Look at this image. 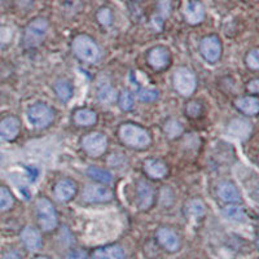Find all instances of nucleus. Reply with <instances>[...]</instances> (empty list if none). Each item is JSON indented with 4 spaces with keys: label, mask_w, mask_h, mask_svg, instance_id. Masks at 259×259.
Wrapping results in <instances>:
<instances>
[{
    "label": "nucleus",
    "mask_w": 259,
    "mask_h": 259,
    "mask_svg": "<svg viewBox=\"0 0 259 259\" xmlns=\"http://www.w3.org/2000/svg\"><path fill=\"white\" fill-rule=\"evenodd\" d=\"M122 143L130 148L145 149L150 144V135L147 130L135 123H124L119 128Z\"/></svg>",
    "instance_id": "1"
},
{
    "label": "nucleus",
    "mask_w": 259,
    "mask_h": 259,
    "mask_svg": "<svg viewBox=\"0 0 259 259\" xmlns=\"http://www.w3.org/2000/svg\"><path fill=\"white\" fill-rule=\"evenodd\" d=\"M71 48H73L74 55L84 62L94 64L99 61L101 57L100 48L96 45V41L84 34L77 35L73 39Z\"/></svg>",
    "instance_id": "2"
},
{
    "label": "nucleus",
    "mask_w": 259,
    "mask_h": 259,
    "mask_svg": "<svg viewBox=\"0 0 259 259\" xmlns=\"http://www.w3.org/2000/svg\"><path fill=\"white\" fill-rule=\"evenodd\" d=\"M48 29H50V24H48V21L46 18H34L31 22H29V25H27L24 31V39H22V41H24L25 47H39L45 41Z\"/></svg>",
    "instance_id": "3"
},
{
    "label": "nucleus",
    "mask_w": 259,
    "mask_h": 259,
    "mask_svg": "<svg viewBox=\"0 0 259 259\" xmlns=\"http://www.w3.org/2000/svg\"><path fill=\"white\" fill-rule=\"evenodd\" d=\"M36 217H38V223L40 228L46 232L53 231L57 227L59 218L55 206L52 205L50 200L47 198H39L35 203Z\"/></svg>",
    "instance_id": "4"
},
{
    "label": "nucleus",
    "mask_w": 259,
    "mask_h": 259,
    "mask_svg": "<svg viewBox=\"0 0 259 259\" xmlns=\"http://www.w3.org/2000/svg\"><path fill=\"white\" fill-rule=\"evenodd\" d=\"M29 123L35 128H46L55 121V112L45 103H36L27 112Z\"/></svg>",
    "instance_id": "5"
},
{
    "label": "nucleus",
    "mask_w": 259,
    "mask_h": 259,
    "mask_svg": "<svg viewBox=\"0 0 259 259\" xmlns=\"http://www.w3.org/2000/svg\"><path fill=\"white\" fill-rule=\"evenodd\" d=\"M174 87L182 96H191L197 87V80L196 75L192 70L187 68H179L175 70L174 77H172Z\"/></svg>",
    "instance_id": "6"
},
{
    "label": "nucleus",
    "mask_w": 259,
    "mask_h": 259,
    "mask_svg": "<svg viewBox=\"0 0 259 259\" xmlns=\"http://www.w3.org/2000/svg\"><path fill=\"white\" fill-rule=\"evenodd\" d=\"M82 148L91 157H100L108 148V139L101 133H91L82 139Z\"/></svg>",
    "instance_id": "7"
},
{
    "label": "nucleus",
    "mask_w": 259,
    "mask_h": 259,
    "mask_svg": "<svg viewBox=\"0 0 259 259\" xmlns=\"http://www.w3.org/2000/svg\"><path fill=\"white\" fill-rule=\"evenodd\" d=\"M82 198L89 203H105L113 200V192L100 184H87L82 192Z\"/></svg>",
    "instance_id": "8"
},
{
    "label": "nucleus",
    "mask_w": 259,
    "mask_h": 259,
    "mask_svg": "<svg viewBox=\"0 0 259 259\" xmlns=\"http://www.w3.org/2000/svg\"><path fill=\"white\" fill-rule=\"evenodd\" d=\"M201 55L203 59L209 62H217L219 61L222 56V41L219 36L217 35H209L201 40L200 45Z\"/></svg>",
    "instance_id": "9"
},
{
    "label": "nucleus",
    "mask_w": 259,
    "mask_h": 259,
    "mask_svg": "<svg viewBox=\"0 0 259 259\" xmlns=\"http://www.w3.org/2000/svg\"><path fill=\"white\" fill-rule=\"evenodd\" d=\"M227 133H228L230 136H232L233 139L246 140V139L250 138L251 133H253V124L247 119H244V118H236V119H232L228 123Z\"/></svg>",
    "instance_id": "10"
},
{
    "label": "nucleus",
    "mask_w": 259,
    "mask_h": 259,
    "mask_svg": "<svg viewBox=\"0 0 259 259\" xmlns=\"http://www.w3.org/2000/svg\"><path fill=\"white\" fill-rule=\"evenodd\" d=\"M171 61V53L166 47L157 46L148 52V62L154 70H162L168 66Z\"/></svg>",
    "instance_id": "11"
},
{
    "label": "nucleus",
    "mask_w": 259,
    "mask_h": 259,
    "mask_svg": "<svg viewBox=\"0 0 259 259\" xmlns=\"http://www.w3.org/2000/svg\"><path fill=\"white\" fill-rule=\"evenodd\" d=\"M21 130V122L17 117H7L0 121V140L12 142L18 136Z\"/></svg>",
    "instance_id": "12"
},
{
    "label": "nucleus",
    "mask_w": 259,
    "mask_h": 259,
    "mask_svg": "<svg viewBox=\"0 0 259 259\" xmlns=\"http://www.w3.org/2000/svg\"><path fill=\"white\" fill-rule=\"evenodd\" d=\"M157 240L161 244V246L163 249H166L167 251H177L179 250L180 247V240L179 236L174 232L170 228H159L157 231Z\"/></svg>",
    "instance_id": "13"
},
{
    "label": "nucleus",
    "mask_w": 259,
    "mask_h": 259,
    "mask_svg": "<svg viewBox=\"0 0 259 259\" xmlns=\"http://www.w3.org/2000/svg\"><path fill=\"white\" fill-rule=\"evenodd\" d=\"M217 192H218V196L221 197V200H223L227 203H239L242 200L239 188L232 182L219 183Z\"/></svg>",
    "instance_id": "14"
},
{
    "label": "nucleus",
    "mask_w": 259,
    "mask_h": 259,
    "mask_svg": "<svg viewBox=\"0 0 259 259\" xmlns=\"http://www.w3.org/2000/svg\"><path fill=\"white\" fill-rule=\"evenodd\" d=\"M55 197L60 202H69L77 193V184L70 179H62L55 186Z\"/></svg>",
    "instance_id": "15"
},
{
    "label": "nucleus",
    "mask_w": 259,
    "mask_h": 259,
    "mask_svg": "<svg viewBox=\"0 0 259 259\" xmlns=\"http://www.w3.org/2000/svg\"><path fill=\"white\" fill-rule=\"evenodd\" d=\"M184 18L189 25L201 24L205 18V8L198 0H191L184 11Z\"/></svg>",
    "instance_id": "16"
},
{
    "label": "nucleus",
    "mask_w": 259,
    "mask_h": 259,
    "mask_svg": "<svg viewBox=\"0 0 259 259\" xmlns=\"http://www.w3.org/2000/svg\"><path fill=\"white\" fill-rule=\"evenodd\" d=\"M21 240L24 242L25 246L31 251L39 250L43 245V241H41L40 233L39 231H36L34 227H25L24 231L21 232Z\"/></svg>",
    "instance_id": "17"
},
{
    "label": "nucleus",
    "mask_w": 259,
    "mask_h": 259,
    "mask_svg": "<svg viewBox=\"0 0 259 259\" xmlns=\"http://www.w3.org/2000/svg\"><path fill=\"white\" fill-rule=\"evenodd\" d=\"M138 197L139 206L142 210H148L152 207L154 202V191L153 187L147 182H139L138 184Z\"/></svg>",
    "instance_id": "18"
},
{
    "label": "nucleus",
    "mask_w": 259,
    "mask_h": 259,
    "mask_svg": "<svg viewBox=\"0 0 259 259\" xmlns=\"http://www.w3.org/2000/svg\"><path fill=\"white\" fill-rule=\"evenodd\" d=\"M144 170L153 179H162L167 175V166L159 159H147L144 162Z\"/></svg>",
    "instance_id": "19"
},
{
    "label": "nucleus",
    "mask_w": 259,
    "mask_h": 259,
    "mask_svg": "<svg viewBox=\"0 0 259 259\" xmlns=\"http://www.w3.org/2000/svg\"><path fill=\"white\" fill-rule=\"evenodd\" d=\"M94 259H124V251L119 245L99 247L94 251Z\"/></svg>",
    "instance_id": "20"
},
{
    "label": "nucleus",
    "mask_w": 259,
    "mask_h": 259,
    "mask_svg": "<svg viewBox=\"0 0 259 259\" xmlns=\"http://www.w3.org/2000/svg\"><path fill=\"white\" fill-rule=\"evenodd\" d=\"M97 99L104 105H112L115 101V99H117V92H115V90L113 89V85L108 80L99 83V87H97Z\"/></svg>",
    "instance_id": "21"
},
{
    "label": "nucleus",
    "mask_w": 259,
    "mask_h": 259,
    "mask_svg": "<svg viewBox=\"0 0 259 259\" xmlns=\"http://www.w3.org/2000/svg\"><path fill=\"white\" fill-rule=\"evenodd\" d=\"M171 13V0H158L157 3V15L153 17V26L157 30H162L163 22L167 20Z\"/></svg>",
    "instance_id": "22"
},
{
    "label": "nucleus",
    "mask_w": 259,
    "mask_h": 259,
    "mask_svg": "<svg viewBox=\"0 0 259 259\" xmlns=\"http://www.w3.org/2000/svg\"><path fill=\"white\" fill-rule=\"evenodd\" d=\"M236 106H237V109H239L240 112L244 113V114L254 117V115L258 114L259 101L255 96L241 97V99H239V100L236 101Z\"/></svg>",
    "instance_id": "23"
},
{
    "label": "nucleus",
    "mask_w": 259,
    "mask_h": 259,
    "mask_svg": "<svg viewBox=\"0 0 259 259\" xmlns=\"http://www.w3.org/2000/svg\"><path fill=\"white\" fill-rule=\"evenodd\" d=\"M73 119L75 124L82 127H89L94 126L97 122V114L94 110L90 109H78L75 110L73 115Z\"/></svg>",
    "instance_id": "24"
},
{
    "label": "nucleus",
    "mask_w": 259,
    "mask_h": 259,
    "mask_svg": "<svg viewBox=\"0 0 259 259\" xmlns=\"http://www.w3.org/2000/svg\"><path fill=\"white\" fill-rule=\"evenodd\" d=\"M87 174L91 179L96 180L99 183H103V184H110L113 182V175L110 171L104 170V168L97 167V166H90L87 168Z\"/></svg>",
    "instance_id": "25"
},
{
    "label": "nucleus",
    "mask_w": 259,
    "mask_h": 259,
    "mask_svg": "<svg viewBox=\"0 0 259 259\" xmlns=\"http://www.w3.org/2000/svg\"><path fill=\"white\" fill-rule=\"evenodd\" d=\"M55 91H56V95L62 103H68L73 96V85L69 80L60 79L55 84Z\"/></svg>",
    "instance_id": "26"
},
{
    "label": "nucleus",
    "mask_w": 259,
    "mask_h": 259,
    "mask_svg": "<svg viewBox=\"0 0 259 259\" xmlns=\"http://www.w3.org/2000/svg\"><path fill=\"white\" fill-rule=\"evenodd\" d=\"M223 215L231 222H242L246 218L244 209L236 203H231L223 209Z\"/></svg>",
    "instance_id": "27"
},
{
    "label": "nucleus",
    "mask_w": 259,
    "mask_h": 259,
    "mask_svg": "<svg viewBox=\"0 0 259 259\" xmlns=\"http://www.w3.org/2000/svg\"><path fill=\"white\" fill-rule=\"evenodd\" d=\"M15 197L8 188L0 187V211H7L13 206Z\"/></svg>",
    "instance_id": "28"
},
{
    "label": "nucleus",
    "mask_w": 259,
    "mask_h": 259,
    "mask_svg": "<svg viewBox=\"0 0 259 259\" xmlns=\"http://www.w3.org/2000/svg\"><path fill=\"white\" fill-rule=\"evenodd\" d=\"M136 95H138L139 100L143 103H152V101L157 100L158 91L154 89H149V87H139Z\"/></svg>",
    "instance_id": "29"
},
{
    "label": "nucleus",
    "mask_w": 259,
    "mask_h": 259,
    "mask_svg": "<svg viewBox=\"0 0 259 259\" xmlns=\"http://www.w3.org/2000/svg\"><path fill=\"white\" fill-rule=\"evenodd\" d=\"M165 134L170 139L179 138L183 134V124L177 119H170L165 124Z\"/></svg>",
    "instance_id": "30"
},
{
    "label": "nucleus",
    "mask_w": 259,
    "mask_h": 259,
    "mask_svg": "<svg viewBox=\"0 0 259 259\" xmlns=\"http://www.w3.org/2000/svg\"><path fill=\"white\" fill-rule=\"evenodd\" d=\"M97 21H99V24L104 27H109L110 25L113 24V13L112 9L108 8V7H103L97 11Z\"/></svg>",
    "instance_id": "31"
},
{
    "label": "nucleus",
    "mask_w": 259,
    "mask_h": 259,
    "mask_svg": "<svg viewBox=\"0 0 259 259\" xmlns=\"http://www.w3.org/2000/svg\"><path fill=\"white\" fill-rule=\"evenodd\" d=\"M13 40V30L7 25L0 24V48L8 47Z\"/></svg>",
    "instance_id": "32"
},
{
    "label": "nucleus",
    "mask_w": 259,
    "mask_h": 259,
    "mask_svg": "<svg viewBox=\"0 0 259 259\" xmlns=\"http://www.w3.org/2000/svg\"><path fill=\"white\" fill-rule=\"evenodd\" d=\"M119 106L121 109L124 110V112H128V110L133 109L134 106V96L130 91H122L121 95H119Z\"/></svg>",
    "instance_id": "33"
},
{
    "label": "nucleus",
    "mask_w": 259,
    "mask_h": 259,
    "mask_svg": "<svg viewBox=\"0 0 259 259\" xmlns=\"http://www.w3.org/2000/svg\"><path fill=\"white\" fill-rule=\"evenodd\" d=\"M188 214L193 215L194 218L202 217L205 214V206L200 200H193L188 203Z\"/></svg>",
    "instance_id": "34"
},
{
    "label": "nucleus",
    "mask_w": 259,
    "mask_h": 259,
    "mask_svg": "<svg viewBox=\"0 0 259 259\" xmlns=\"http://www.w3.org/2000/svg\"><path fill=\"white\" fill-rule=\"evenodd\" d=\"M245 61H246V65L249 68L253 69V70H256V69L259 68V51L256 50V48L255 50H251L250 52L246 55Z\"/></svg>",
    "instance_id": "35"
},
{
    "label": "nucleus",
    "mask_w": 259,
    "mask_h": 259,
    "mask_svg": "<svg viewBox=\"0 0 259 259\" xmlns=\"http://www.w3.org/2000/svg\"><path fill=\"white\" fill-rule=\"evenodd\" d=\"M201 112H202V106L197 101H192L187 106V114L191 118H197L201 114Z\"/></svg>",
    "instance_id": "36"
},
{
    "label": "nucleus",
    "mask_w": 259,
    "mask_h": 259,
    "mask_svg": "<svg viewBox=\"0 0 259 259\" xmlns=\"http://www.w3.org/2000/svg\"><path fill=\"white\" fill-rule=\"evenodd\" d=\"M66 259H90V256L84 250L78 249V250L70 251V253L68 254V256H66Z\"/></svg>",
    "instance_id": "37"
},
{
    "label": "nucleus",
    "mask_w": 259,
    "mask_h": 259,
    "mask_svg": "<svg viewBox=\"0 0 259 259\" xmlns=\"http://www.w3.org/2000/svg\"><path fill=\"white\" fill-rule=\"evenodd\" d=\"M247 90L251 92V94L256 95L259 91V80L258 79H253L251 82L247 83Z\"/></svg>",
    "instance_id": "38"
},
{
    "label": "nucleus",
    "mask_w": 259,
    "mask_h": 259,
    "mask_svg": "<svg viewBox=\"0 0 259 259\" xmlns=\"http://www.w3.org/2000/svg\"><path fill=\"white\" fill-rule=\"evenodd\" d=\"M35 259H47V258H45V256H38V258H35Z\"/></svg>",
    "instance_id": "39"
},
{
    "label": "nucleus",
    "mask_w": 259,
    "mask_h": 259,
    "mask_svg": "<svg viewBox=\"0 0 259 259\" xmlns=\"http://www.w3.org/2000/svg\"><path fill=\"white\" fill-rule=\"evenodd\" d=\"M0 162H2V156H0Z\"/></svg>",
    "instance_id": "40"
}]
</instances>
